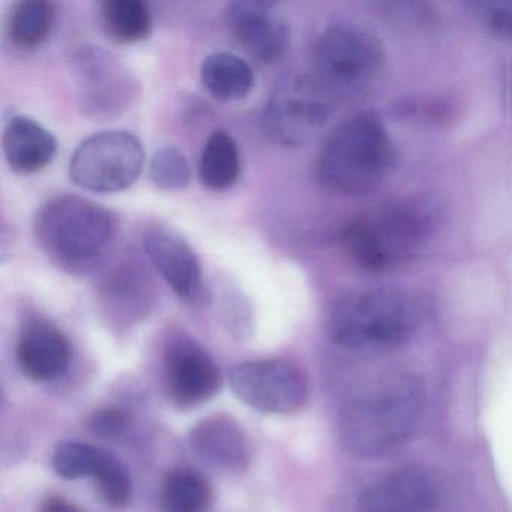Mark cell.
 Masks as SVG:
<instances>
[{
	"label": "cell",
	"mask_w": 512,
	"mask_h": 512,
	"mask_svg": "<svg viewBox=\"0 0 512 512\" xmlns=\"http://www.w3.org/2000/svg\"><path fill=\"white\" fill-rule=\"evenodd\" d=\"M425 407V388L413 374L373 380L341 412V439L356 457L391 454L412 439Z\"/></svg>",
	"instance_id": "1"
},
{
	"label": "cell",
	"mask_w": 512,
	"mask_h": 512,
	"mask_svg": "<svg viewBox=\"0 0 512 512\" xmlns=\"http://www.w3.org/2000/svg\"><path fill=\"white\" fill-rule=\"evenodd\" d=\"M440 209L431 197L407 196L347 223L341 244L368 272H385L416 256L437 232Z\"/></svg>",
	"instance_id": "2"
},
{
	"label": "cell",
	"mask_w": 512,
	"mask_h": 512,
	"mask_svg": "<svg viewBox=\"0 0 512 512\" xmlns=\"http://www.w3.org/2000/svg\"><path fill=\"white\" fill-rule=\"evenodd\" d=\"M397 164V148L382 116L359 112L341 122L317 158V179L340 194H365L379 187Z\"/></svg>",
	"instance_id": "3"
},
{
	"label": "cell",
	"mask_w": 512,
	"mask_h": 512,
	"mask_svg": "<svg viewBox=\"0 0 512 512\" xmlns=\"http://www.w3.org/2000/svg\"><path fill=\"white\" fill-rule=\"evenodd\" d=\"M116 230L109 209L73 194L53 197L34 218L41 250L70 274H86L100 265L115 244Z\"/></svg>",
	"instance_id": "4"
},
{
	"label": "cell",
	"mask_w": 512,
	"mask_h": 512,
	"mask_svg": "<svg viewBox=\"0 0 512 512\" xmlns=\"http://www.w3.org/2000/svg\"><path fill=\"white\" fill-rule=\"evenodd\" d=\"M424 322L421 302L397 289H374L341 299L329 317V335L349 350H392L412 340Z\"/></svg>",
	"instance_id": "5"
},
{
	"label": "cell",
	"mask_w": 512,
	"mask_h": 512,
	"mask_svg": "<svg viewBox=\"0 0 512 512\" xmlns=\"http://www.w3.org/2000/svg\"><path fill=\"white\" fill-rule=\"evenodd\" d=\"M385 50L371 32L335 23L317 37L311 53V76L335 101L356 97L382 73Z\"/></svg>",
	"instance_id": "6"
},
{
	"label": "cell",
	"mask_w": 512,
	"mask_h": 512,
	"mask_svg": "<svg viewBox=\"0 0 512 512\" xmlns=\"http://www.w3.org/2000/svg\"><path fill=\"white\" fill-rule=\"evenodd\" d=\"M70 74L83 115L112 121L133 107L140 86L133 71L103 47L83 46L70 58Z\"/></svg>",
	"instance_id": "7"
},
{
	"label": "cell",
	"mask_w": 512,
	"mask_h": 512,
	"mask_svg": "<svg viewBox=\"0 0 512 512\" xmlns=\"http://www.w3.org/2000/svg\"><path fill=\"white\" fill-rule=\"evenodd\" d=\"M337 101L311 74L290 73L278 80L263 113L269 136L295 148L313 140L334 115Z\"/></svg>",
	"instance_id": "8"
},
{
	"label": "cell",
	"mask_w": 512,
	"mask_h": 512,
	"mask_svg": "<svg viewBox=\"0 0 512 512\" xmlns=\"http://www.w3.org/2000/svg\"><path fill=\"white\" fill-rule=\"evenodd\" d=\"M145 166L142 142L128 131H101L83 140L70 161V178L92 193L112 194L136 184Z\"/></svg>",
	"instance_id": "9"
},
{
	"label": "cell",
	"mask_w": 512,
	"mask_h": 512,
	"mask_svg": "<svg viewBox=\"0 0 512 512\" xmlns=\"http://www.w3.org/2000/svg\"><path fill=\"white\" fill-rule=\"evenodd\" d=\"M233 394L259 412L292 415L307 406L310 385L304 371L284 359L244 362L229 374Z\"/></svg>",
	"instance_id": "10"
},
{
	"label": "cell",
	"mask_w": 512,
	"mask_h": 512,
	"mask_svg": "<svg viewBox=\"0 0 512 512\" xmlns=\"http://www.w3.org/2000/svg\"><path fill=\"white\" fill-rule=\"evenodd\" d=\"M224 17L236 41L257 61L274 64L286 55L290 29L275 5L239 0L227 5Z\"/></svg>",
	"instance_id": "11"
},
{
	"label": "cell",
	"mask_w": 512,
	"mask_h": 512,
	"mask_svg": "<svg viewBox=\"0 0 512 512\" xmlns=\"http://www.w3.org/2000/svg\"><path fill=\"white\" fill-rule=\"evenodd\" d=\"M164 379L170 397L181 407L205 403L220 391L223 382L214 359L188 338L173 341L167 347Z\"/></svg>",
	"instance_id": "12"
},
{
	"label": "cell",
	"mask_w": 512,
	"mask_h": 512,
	"mask_svg": "<svg viewBox=\"0 0 512 512\" xmlns=\"http://www.w3.org/2000/svg\"><path fill=\"white\" fill-rule=\"evenodd\" d=\"M142 242L146 256L178 298L199 304L205 292L203 271L191 245L176 230L158 224L145 230Z\"/></svg>",
	"instance_id": "13"
},
{
	"label": "cell",
	"mask_w": 512,
	"mask_h": 512,
	"mask_svg": "<svg viewBox=\"0 0 512 512\" xmlns=\"http://www.w3.org/2000/svg\"><path fill=\"white\" fill-rule=\"evenodd\" d=\"M436 506V485L419 467L382 476L359 499V512H434Z\"/></svg>",
	"instance_id": "14"
},
{
	"label": "cell",
	"mask_w": 512,
	"mask_h": 512,
	"mask_svg": "<svg viewBox=\"0 0 512 512\" xmlns=\"http://www.w3.org/2000/svg\"><path fill=\"white\" fill-rule=\"evenodd\" d=\"M68 338L47 322H34L25 329L17 346L20 370L34 382L58 379L70 367Z\"/></svg>",
	"instance_id": "15"
},
{
	"label": "cell",
	"mask_w": 512,
	"mask_h": 512,
	"mask_svg": "<svg viewBox=\"0 0 512 512\" xmlns=\"http://www.w3.org/2000/svg\"><path fill=\"white\" fill-rule=\"evenodd\" d=\"M197 454L227 472H244L250 464V445L242 428L227 416L203 419L191 431Z\"/></svg>",
	"instance_id": "16"
},
{
	"label": "cell",
	"mask_w": 512,
	"mask_h": 512,
	"mask_svg": "<svg viewBox=\"0 0 512 512\" xmlns=\"http://www.w3.org/2000/svg\"><path fill=\"white\" fill-rule=\"evenodd\" d=\"M2 145L8 166L20 175H32L46 169L58 152L55 136L28 116L8 119Z\"/></svg>",
	"instance_id": "17"
},
{
	"label": "cell",
	"mask_w": 512,
	"mask_h": 512,
	"mask_svg": "<svg viewBox=\"0 0 512 512\" xmlns=\"http://www.w3.org/2000/svg\"><path fill=\"white\" fill-rule=\"evenodd\" d=\"M200 79L206 91L220 101L242 100L254 86L250 65L229 52L209 55L200 68Z\"/></svg>",
	"instance_id": "18"
},
{
	"label": "cell",
	"mask_w": 512,
	"mask_h": 512,
	"mask_svg": "<svg viewBox=\"0 0 512 512\" xmlns=\"http://www.w3.org/2000/svg\"><path fill=\"white\" fill-rule=\"evenodd\" d=\"M239 173L241 154L238 143L227 131H214L200 157V182L212 191L229 190L238 181Z\"/></svg>",
	"instance_id": "19"
},
{
	"label": "cell",
	"mask_w": 512,
	"mask_h": 512,
	"mask_svg": "<svg viewBox=\"0 0 512 512\" xmlns=\"http://www.w3.org/2000/svg\"><path fill=\"white\" fill-rule=\"evenodd\" d=\"M55 22V5L47 0H23L11 8L8 16V38L22 50L43 46Z\"/></svg>",
	"instance_id": "20"
},
{
	"label": "cell",
	"mask_w": 512,
	"mask_h": 512,
	"mask_svg": "<svg viewBox=\"0 0 512 512\" xmlns=\"http://www.w3.org/2000/svg\"><path fill=\"white\" fill-rule=\"evenodd\" d=\"M101 10L107 34L118 43H139L151 34V11L142 0H106Z\"/></svg>",
	"instance_id": "21"
},
{
	"label": "cell",
	"mask_w": 512,
	"mask_h": 512,
	"mask_svg": "<svg viewBox=\"0 0 512 512\" xmlns=\"http://www.w3.org/2000/svg\"><path fill=\"white\" fill-rule=\"evenodd\" d=\"M211 499V488L205 478L190 469L167 473L161 487L163 512H203Z\"/></svg>",
	"instance_id": "22"
},
{
	"label": "cell",
	"mask_w": 512,
	"mask_h": 512,
	"mask_svg": "<svg viewBox=\"0 0 512 512\" xmlns=\"http://www.w3.org/2000/svg\"><path fill=\"white\" fill-rule=\"evenodd\" d=\"M107 452L82 442L59 443L53 454V467L61 478H95L101 464L106 460Z\"/></svg>",
	"instance_id": "23"
},
{
	"label": "cell",
	"mask_w": 512,
	"mask_h": 512,
	"mask_svg": "<svg viewBox=\"0 0 512 512\" xmlns=\"http://www.w3.org/2000/svg\"><path fill=\"white\" fill-rule=\"evenodd\" d=\"M149 175L161 190H184L191 181L190 164L179 149L163 146L152 157Z\"/></svg>",
	"instance_id": "24"
},
{
	"label": "cell",
	"mask_w": 512,
	"mask_h": 512,
	"mask_svg": "<svg viewBox=\"0 0 512 512\" xmlns=\"http://www.w3.org/2000/svg\"><path fill=\"white\" fill-rule=\"evenodd\" d=\"M101 499L113 508L127 505L131 497V478L127 466L115 455L107 452L106 460L95 475Z\"/></svg>",
	"instance_id": "25"
},
{
	"label": "cell",
	"mask_w": 512,
	"mask_h": 512,
	"mask_svg": "<svg viewBox=\"0 0 512 512\" xmlns=\"http://www.w3.org/2000/svg\"><path fill=\"white\" fill-rule=\"evenodd\" d=\"M469 7L485 29L512 43V0H482Z\"/></svg>",
	"instance_id": "26"
},
{
	"label": "cell",
	"mask_w": 512,
	"mask_h": 512,
	"mask_svg": "<svg viewBox=\"0 0 512 512\" xmlns=\"http://www.w3.org/2000/svg\"><path fill=\"white\" fill-rule=\"evenodd\" d=\"M398 112L404 118L421 119L424 122H433V124H443L454 118L455 107L451 101L445 98H431V100H409L401 101Z\"/></svg>",
	"instance_id": "27"
},
{
	"label": "cell",
	"mask_w": 512,
	"mask_h": 512,
	"mask_svg": "<svg viewBox=\"0 0 512 512\" xmlns=\"http://www.w3.org/2000/svg\"><path fill=\"white\" fill-rule=\"evenodd\" d=\"M127 425V413L116 409V407H106V409L98 410L89 419V428H91L92 433L101 437H109V439L122 434Z\"/></svg>",
	"instance_id": "28"
},
{
	"label": "cell",
	"mask_w": 512,
	"mask_h": 512,
	"mask_svg": "<svg viewBox=\"0 0 512 512\" xmlns=\"http://www.w3.org/2000/svg\"><path fill=\"white\" fill-rule=\"evenodd\" d=\"M43 512H79L76 506L71 505L62 497H50L43 506Z\"/></svg>",
	"instance_id": "29"
},
{
	"label": "cell",
	"mask_w": 512,
	"mask_h": 512,
	"mask_svg": "<svg viewBox=\"0 0 512 512\" xmlns=\"http://www.w3.org/2000/svg\"><path fill=\"white\" fill-rule=\"evenodd\" d=\"M511 103H512V79H511Z\"/></svg>",
	"instance_id": "30"
}]
</instances>
